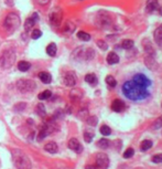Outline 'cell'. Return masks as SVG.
I'll return each instance as SVG.
<instances>
[{"mask_svg": "<svg viewBox=\"0 0 162 169\" xmlns=\"http://www.w3.org/2000/svg\"><path fill=\"white\" fill-rule=\"evenodd\" d=\"M30 67H31V64L29 62H27V61H20L18 63V69L21 72H27V71L30 70Z\"/></svg>", "mask_w": 162, "mask_h": 169, "instance_id": "ffe728a7", "label": "cell"}, {"mask_svg": "<svg viewBox=\"0 0 162 169\" xmlns=\"http://www.w3.org/2000/svg\"><path fill=\"white\" fill-rule=\"evenodd\" d=\"M152 142L151 140H149V139H146V140H144V142L141 143L140 144V148H141V150H144V151H146V150H149L150 148L152 147Z\"/></svg>", "mask_w": 162, "mask_h": 169, "instance_id": "484cf974", "label": "cell"}, {"mask_svg": "<svg viewBox=\"0 0 162 169\" xmlns=\"http://www.w3.org/2000/svg\"><path fill=\"white\" fill-rule=\"evenodd\" d=\"M126 105H125V103L122 102L121 100H114V102L111 103V109H113L114 112H116V113H120L122 112L124 109H125Z\"/></svg>", "mask_w": 162, "mask_h": 169, "instance_id": "30bf717a", "label": "cell"}, {"mask_svg": "<svg viewBox=\"0 0 162 169\" xmlns=\"http://www.w3.org/2000/svg\"><path fill=\"white\" fill-rule=\"evenodd\" d=\"M107 62H108V64H116V63H118L119 62V57L115 53V52H110L109 54L107 55Z\"/></svg>", "mask_w": 162, "mask_h": 169, "instance_id": "d6986e66", "label": "cell"}, {"mask_svg": "<svg viewBox=\"0 0 162 169\" xmlns=\"http://www.w3.org/2000/svg\"><path fill=\"white\" fill-rule=\"evenodd\" d=\"M44 149H45L48 153H50V154H55V153H58V144L54 142H50L44 146Z\"/></svg>", "mask_w": 162, "mask_h": 169, "instance_id": "5bb4252c", "label": "cell"}, {"mask_svg": "<svg viewBox=\"0 0 162 169\" xmlns=\"http://www.w3.org/2000/svg\"><path fill=\"white\" fill-rule=\"evenodd\" d=\"M68 147H70V149H72L73 151L77 153V154L83 150V147H82V145H81V143L78 142L76 138L70 139V142H68Z\"/></svg>", "mask_w": 162, "mask_h": 169, "instance_id": "9c48e42d", "label": "cell"}, {"mask_svg": "<svg viewBox=\"0 0 162 169\" xmlns=\"http://www.w3.org/2000/svg\"><path fill=\"white\" fill-rule=\"evenodd\" d=\"M156 9H158V0H148L146 3V11L150 13Z\"/></svg>", "mask_w": 162, "mask_h": 169, "instance_id": "4fadbf2b", "label": "cell"}, {"mask_svg": "<svg viewBox=\"0 0 162 169\" xmlns=\"http://www.w3.org/2000/svg\"><path fill=\"white\" fill-rule=\"evenodd\" d=\"M25 109V103H19L18 105H15V111H19V112H22V111H23V109Z\"/></svg>", "mask_w": 162, "mask_h": 169, "instance_id": "b9f144b4", "label": "cell"}, {"mask_svg": "<svg viewBox=\"0 0 162 169\" xmlns=\"http://www.w3.org/2000/svg\"><path fill=\"white\" fill-rule=\"evenodd\" d=\"M132 80L136 82V83H138L139 85H141L142 88H150V85H151V81H150V79H148L147 76L144 75V74H142V73H138V74H135L134 75V78H132Z\"/></svg>", "mask_w": 162, "mask_h": 169, "instance_id": "52a82bcc", "label": "cell"}, {"mask_svg": "<svg viewBox=\"0 0 162 169\" xmlns=\"http://www.w3.org/2000/svg\"><path fill=\"white\" fill-rule=\"evenodd\" d=\"M51 127H49L48 125H43L42 127H41L40 132H39V135H38V139L39 140H42L43 138H45V136H48L50 133H51Z\"/></svg>", "mask_w": 162, "mask_h": 169, "instance_id": "7c38bea8", "label": "cell"}, {"mask_svg": "<svg viewBox=\"0 0 162 169\" xmlns=\"http://www.w3.org/2000/svg\"><path fill=\"white\" fill-rule=\"evenodd\" d=\"M62 18H63V11L61 8H54L50 13V22L54 27H58L62 22Z\"/></svg>", "mask_w": 162, "mask_h": 169, "instance_id": "8992f818", "label": "cell"}, {"mask_svg": "<svg viewBox=\"0 0 162 169\" xmlns=\"http://www.w3.org/2000/svg\"><path fill=\"white\" fill-rule=\"evenodd\" d=\"M101 135H104V136H109L110 134H111V129H110V127L107 126V125H103V126L101 127Z\"/></svg>", "mask_w": 162, "mask_h": 169, "instance_id": "836d02e7", "label": "cell"}, {"mask_svg": "<svg viewBox=\"0 0 162 169\" xmlns=\"http://www.w3.org/2000/svg\"><path fill=\"white\" fill-rule=\"evenodd\" d=\"M12 157L15 167L18 169H31V161L27 155L21 150H13Z\"/></svg>", "mask_w": 162, "mask_h": 169, "instance_id": "7a4b0ae2", "label": "cell"}, {"mask_svg": "<svg viewBox=\"0 0 162 169\" xmlns=\"http://www.w3.org/2000/svg\"><path fill=\"white\" fill-rule=\"evenodd\" d=\"M93 137H94V133H93V132H85V133H84V139H85L86 143L92 142Z\"/></svg>", "mask_w": 162, "mask_h": 169, "instance_id": "d590c367", "label": "cell"}, {"mask_svg": "<svg viewBox=\"0 0 162 169\" xmlns=\"http://www.w3.org/2000/svg\"><path fill=\"white\" fill-rule=\"evenodd\" d=\"M39 79H40L41 82L44 83V84H49V83H51V81H52V76H51V74L48 72H40L39 73Z\"/></svg>", "mask_w": 162, "mask_h": 169, "instance_id": "2e32d148", "label": "cell"}, {"mask_svg": "<svg viewBox=\"0 0 162 169\" xmlns=\"http://www.w3.org/2000/svg\"><path fill=\"white\" fill-rule=\"evenodd\" d=\"M86 169H99L96 165H89V166H86Z\"/></svg>", "mask_w": 162, "mask_h": 169, "instance_id": "bcb514c9", "label": "cell"}, {"mask_svg": "<svg viewBox=\"0 0 162 169\" xmlns=\"http://www.w3.org/2000/svg\"><path fill=\"white\" fill-rule=\"evenodd\" d=\"M109 145H110L109 140H108V139H106V138H101V139H99V140L97 142V146L99 148H103V149H106V148H108V147H109Z\"/></svg>", "mask_w": 162, "mask_h": 169, "instance_id": "83f0119b", "label": "cell"}, {"mask_svg": "<svg viewBox=\"0 0 162 169\" xmlns=\"http://www.w3.org/2000/svg\"><path fill=\"white\" fill-rule=\"evenodd\" d=\"M15 60V52L12 50H6L3 52L2 55L0 57V67L3 69H9L10 67H12Z\"/></svg>", "mask_w": 162, "mask_h": 169, "instance_id": "277c9868", "label": "cell"}, {"mask_svg": "<svg viewBox=\"0 0 162 169\" xmlns=\"http://www.w3.org/2000/svg\"><path fill=\"white\" fill-rule=\"evenodd\" d=\"M17 88H18V90L21 93L25 94V93H30V92L35 90L37 84L32 80H19L17 82Z\"/></svg>", "mask_w": 162, "mask_h": 169, "instance_id": "5b68a950", "label": "cell"}, {"mask_svg": "<svg viewBox=\"0 0 162 169\" xmlns=\"http://www.w3.org/2000/svg\"><path fill=\"white\" fill-rule=\"evenodd\" d=\"M64 31L66 32V33H73L74 30H75V24L73 23V22H71V21H68V22H65L64 24Z\"/></svg>", "mask_w": 162, "mask_h": 169, "instance_id": "603a6c76", "label": "cell"}, {"mask_svg": "<svg viewBox=\"0 0 162 169\" xmlns=\"http://www.w3.org/2000/svg\"><path fill=\"white\" fill-rule=\"evenodd\" d=\"M134 154H135V150H134V148H128L127 150L124 153V158H130L134 156Z\"/></svg>", "mask_w": 162, "mask_h": 169, "instance_id": "f35d334b", "label": "cell"}, {"mask_svg": "<svg viewBox=\"0 0 162 169\" xmlns=\"http://www.w3.org/2000/svg\"><path fill=\"white\" fill-rule=\"evenodd\" d=\"M159 12H160V15H161V16H162V7H161V8H160Z\"/></svg>", "mask_w": 162, "mask_h": 169, "instance_id": "7dc6e473", "label": "cell"}, {"mask_svg": "<svg viewBox=\"0 0 162 169\" xmlns=\"http://www.w3.org/2000/svg\"><path fill=\"white\" fill-rule=\"evenodd\" d=\"M97 45H98V48L101 49L103 51H105V50H107V49H108L107 43L105 42V41H103V40H98V41H97Z\"/></svg>", "mask_w": 162, "mask_h": 169, "instance_id": "ab89813d", "label": "cell"}, {"mask_svg": "<svg viewBox=\"0 0 162 169\" xmlns=\"http://www.w3.org/2000/svg\"><path fill=\"white\" fill-rule=\"evenodd\" d=\"M144 63L147 64V67H149L150 70H154V69H157V67H158L157 62L153 60V57H151V55H147V57H146V59H144Z\"/></svg>", "mask_w": 162, "mask_h": 169, "instance_id": "e0dca14e", "label": "cell"}, {"mask_svg": "<svg viewBox=\"0 0 162 169\" xmlns=\"http://www.w3.org/2000/svg\"><path fill=\"white\" fill-rule=\"evenodd\" d=\"M105 81H106V83H107V84L109 85L110 88H115V86L117 85L116 80L114 79V78H113L111 75H108L107 78H106V80H105Z\"/></svg>", "mask_w": 162, "mask_h": 169, "instance_id": "e575fe53", "label": "cell"}, {"mask_svg": "<svg viewBox=\"0 0 162 169\" xmlns=\"http://www.w3.org/2000/svg\"><path fill=\"white\" fill-rule=\"evenodd\" d=\"M77 38L81 39L82 41H89V40H91V36H89L87 32H84V31L77 32Z\"/></svg>", "mask_w": 162, "mask_h": 169, "instance_id": "4dcf8cb0", "label": "cell"}, {"mask_svg": "<svg viewBox=\"0 0 162 169\" xmlns=\"http://www.w3.org/2000/svg\"><path fill=\"white\" fill-rule=\"evenodd\" d=\"M51 95H52L51 91L45 90V91H43V92H41V93L38 95V97H39V100L40 101H45V100H49L50 97H51Z\"/></svg>", "mask_w": 162, "mask_h": 169, "instance_id": "d4e9b609", "label": "cell"}, {"mask_svg": "<svg viewBox=\"0 0 162 169\" xmlns=\"http://www.w3.org/2000/svg\"><path fill=\"white\" fill-rule=\"evenodd\" d=\"M64 83L66 86H74L76 83V78L73 72H68L64 76Z\"/></svg>", "mask_w": 162, "mask_h": 169, "instance_id": "8fae6325", "label": "cell"}, {"mask_svg": "<svg viewBox=\"0 0 162 169\" xmlns=\"http://www.w3.org/2000/svg\"><path fill=\"white\" fill-rule=\"evenodd\" d=\"M153 36H154V41H156L157 44H159L160 47H162V26H160L159 28H157Z\"/></svg>", "mask_w": 162, "mask_h": 169, "instance_id": "9a60e30c", "label": "cell"}, {"mask_svg": "<svg viewBox=\"0 0 162 169\" xmlns=\"http://www.w3.org/2000/svg\"><path fill=\"white\" fill-rule=\"evenodd\" d=\"M41 36H42V32H41V30H39V29L33 30L32 31V33H31V38L33 40L39 39V38H41Z\"/></svg>", "mask_w": 162, "mask_h": 169, "instance_id": "8d00e7d4", "label": "cell"}, {"mask_svg": "<svg viewBox=\"0 0 162 169\" xmlns=\"http://www.w3.org/2000/svg\"><path fill=\"white\" fill-rule=\"evenodd\" d=\"M132 47H134V41H132V40H129V39L122 40V42H121V48L129 50V49H131Z\"/></svg>", "mask_w": 162, "mask_h": 169, "instance_id": "1f68e13d", "label": "cell"}, {"mask_svg": "<svg viewBox=\"0 0 162 169\" xmlns=\"http://www.w3.org/2000/svg\"><path fill=\"white\" fill-rule=\"evenodd\" d=\"M86 123L91 126H96L98 123V118L96 116H89V117L86 118Z\"/></svg>", "mask_w": 162, "mask_h": 169, "instance_id": "d6a6232c", "label": "cell"}, {"mask_svg": "<svg viewBox=\"0 0 162 169\" xmlns=\"http://www.w3.org/2000/svg\"><path fill=\"white\" fill-rule=\"evenodd\" d=\"M87 115H88L87 109H82V111H80V113H78V117L82 118V119H85V117H87Z\"/></svg>", "mask_w": 162, "mask_h": 169, "instance_id": "7bdbcfd3", "label": "cell"}, {"mask_svg": "<svg viewBox=\"0 0 162 169\" xmlns=\"http://www.w3.org/2000/svg\"><path fill=\"white\" fill-rule=\"evenodd\" d=\"M85 82H87V83H89V84L92 85H95L96 83H97V78H96V75L95 74H87V75H85Z\"/></svg>", "mask_w": 162, "mask_h": 169, "instance_id": "4316f807", "label": "cell"}, {"mask_svg": "<svg viewBox=\"0 0 162 169\" xmlns=\"http://www.w3.org/2000/svg\"><path fill=\"white\" fill-rule=\"evenodd\" d=\"M31 18L33 19L34 21H38V20H39V15H38L37 12H34V13H32V16H31Z\"/></svg>", "mask_w": 162, "mask_h": 169, "instance_id": "f6af8a7d", "label": "cell"}, {"mask_svg": "<svg viewBox=\"0 0 162 169\" xmlns=\"http://www.w3.org/2000/svg\"><path fill=\"white\" fill-rule=\"evenodd\" d=\"M3 26L10 32L17 30L19 28V26H20V18H19V16L15 15V13H9L6 17V19H5Z\"/></svg>", "mask_w": 162, "mask_h": 169, "instance_id": "3957f363", "label": "cell"}, {"mask_svg": "<svg viewBox=\"0 0 162 169\" xmlns=\"http://www.w3.org/2000/svg\"><path fill=\"white\" fill-rule=\"evenodd\" d=\"M147 42H144V49H146V52H147L148 55H151V57H153L154 55V50H153V47L152 44L149 42V40H146Z\"/></svg>", "mask_w": 162, "mask_h": 169, "instance_id": "cb8c5ba5", "label": "cell"}, {"mask_svg": "<svg viewBox=\"0 0 162 169\" xmlns=\"http://www.w3.org/2000/svg\"><path fill=\"white\" fill-rule=\"evenodd\" d=\"M39 5H42V6H44V5H48V3L51 1V0H35Z\"/></svg>", "mask_w": 162, "mask_h": 169, "instance_id": "ee69618b", "label": "cell"}, {"mask_svg": "<svg viewBox=\"0 0 162 169\" xmlns=\"http://www.w3.org/2000/svg\"><path fill=\"white\" fill-rule=\"evenodd\" d=\"M46 53L50 57H55V54H56V44L55 43H50L46 47Z\"/></svg>", "mask_w": 162, "mask_h": 169, "instance_id": "7402d4cb", "label": "cell"}, {"mask_svg": "<svg viewBox=\"0 0 162 169\" xmlns=\"http://www.w3.org/2000/svg\"><path fill=\"white\" fill-rule=\"evenodd\" d=\"M70 94H71L70 95L71 98L74 101H78L83 97V92H82V90H80V88H74V90L71 91Z\"/></svg>", "mask_w": 162, "mask_h": 169, "instance_id": "ac0fdd59", "label": "cell"}, {"mask_svg": "<svg viewBox=\"0 0 162 169\" xmlns=\"http://www.w3.org/2000/svg\"><path fill=\"white\" fill-rule=\"evenodd\" d=\"M35 22L37 21H34L33 19L31 18H28L27 20H25V31H30L32 28H33V26L35 24Z\"/></svg>", "mask_w": 162, "mask_h": 169, "instance_id": "f1b7e54d", "label": "cell"}, {"mask_svg": "<svg viewBox=\"0 0 162 169\" xmlns=\"http://www.w3.org/2000/svg\"><path fill=\"white\" fill-rule=\"evenodd\" d=\"M161 127H162V116H160V117L153 123L152 128L153 129H159V128H161Z\"/></svg>", "mask_w": 162, "mask_h": 169, "instance_id": "74e56055", "label": "cell"}, {"mask_svg": "<svg viewBox=\"0 0 162 169\" xmlns=\"http://www.w3.org/2000/svg\"><path fill=\"white\" fill-rule=\"evenodd\" d=\"M94 57H95V52H94V50L91 48L85 49L84 52H83V57H84L85 60H92Z\"/></svg>", "mask_w": 162, "mask_h": 169, "instance_id": "44dd1931", "label": "cell"}, {"mask_svg": "<svg viewBox=\"0 0 162 169\" xmlns=\"http://www.w3.org/2000/svg\"><path fill=\"white\" fill-rule=\"evenodd\" d=\"M109 165V159H108L106 154H98L96 156V166L99 169H107Z\"/></svg>", "mask_w": 162, "mask_h": 169, "instance_id": "ba28073f", "label": "cell"}, {"mask_svg": "<svg viewBox=\"0 0 162 169\" xmlns=\"http://www.w3.org/2000/svg\"><path fill=\"white\" fill-rule=\"evenodd\" d=\"M152 163H156V164H161L162 163V154H158V155H154L152 158Z\"/></svg>", "mask_w": 162, "mask_h": 169, "instance_id": "60d3db41", "label": "cell"}, {"mask_svg": "<svg viewBox=\"0 0 162 169\" xmlns=\"http://www.w3.org/2000/svg\"><path fill=\"white\" fill-rule=\"evenodd\" d=\"M122 93L127 98L131 101H142L149 97L150 93L148 88H142L141 85L136 83L134 80L127 81L122 85Z\"/></svg>", "mask_w": 162, "mask_h": 169, "instance_id": "6da1fadb", "label": "cell"}, {"mask_svg": "<svg viewBox=\"0 0 162 169\" xmlns=\"http://www.w3.org/2000/svg\"><path fill=\"white\" fill-rule=\"evenodd\" d=\"M35 112L38 113V115H40L41 117H43V116H45L46 112H45V106L43 105L42 103H40V104H38L37 109H35Z\"/></svg>", "mask_w": 162, "mask_h": 169, "instance_id": "f546056e", "label": "cell"}]
</instances>
